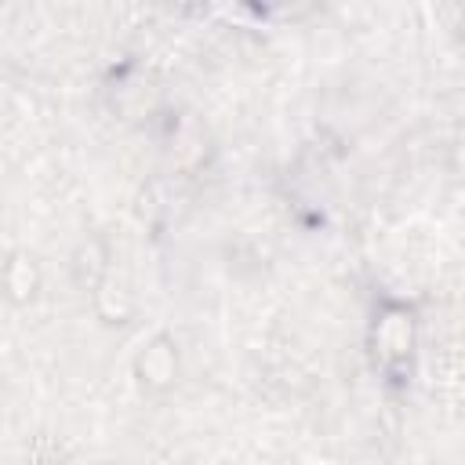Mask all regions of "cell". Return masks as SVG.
<instances>
[{"label": "cell", "instance_id": "6da1fadb", "mask_svg": "<svg viewBox=\"0 0 465 465\" xmlns=\"http://www.w3.org/2000/svg\"><path fill=\"white\" fill-rule=\"evenodd\" d=\"M418 345V320L414 309L403 302H385L374 312V327H371V349H374V363L381 367L385 378H403V371H411V356Z\"/></svg>", "mask_w": 465, "mask_h": 465}, {"label": "cell", "instance_id": "7a4b0ae2", "mask_svg": "<svg viewBox=\"0 0 465 465\" xmlns=\"http://www.w3.org/2000/svg\"><path fill=\"white\" fill-rule=\"evenodd\" d=\"M134 374L145 392H167L178 381V345L171 334H156L134 360Z\"/></svg>", "mask_w": 465, "mask_h": 465}, {"label": "cell", "instance_id": "3957f363", "mask_svg": "<svg viewBox=\"0 0 465 465\" xmlns=\"http://www.w3.org/2000/svg\"><path fill=\"white\" fill-rule=\"evenodd\" d=\"M109 276H113V272H109V251H105V243H102L98 236L84 240V243L76 247V254H73V280H76V287L94 298V291H98Z\"/></svg>", "mask_w": 465, "mask_h": 465}, {"label": "cell", "instance_id": "277c9868", "mask_svg": "<svg viewBox=\"0 0 465 465\" xmlns=\"http://www.w3.org/2000/svg\"><path fill=\"white\" fill-rule=\"evenodd\" d=\"M4 283H7V298L15 305H29L40 291V269L29 258V251H11L7 265H4Z\"/></svg>", "mask_w": 465, "mask_h": 465}, {"label": "cell", "instance_id": "5b68a950", "mask_svg": "<svg viewBox=\"0 0 465 465\" xmlns=\"http://www.w3.org/2000/svg\"><path fill=\"white\" fill-rule=\"evenodd\" d=\"M458 33H461V40H465V15H461V22H458Z\"/></svg>", "mask_w": 465, "mask_h": 465}]
</instances>
